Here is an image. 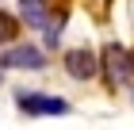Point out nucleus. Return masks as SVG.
<instances>
[{"instance_id":"obj_3","label":"nucleus","mask_w":134,"mask_h":130,"mask_svg":"<svg viewBox=\"0 0 134 130\" xmlns=\"http://www.w3.org/2000/svg\"><path fill=\"white\" fill-rule=\"evenodd\" d=\"M65 69H69L73 80H92L96 73H100V58H96L88 46H77V50L65 54Z\"/></svg>"},{"instance_id":"obj_4","label":"nucleus","mask_w":134,"mask_h":130,"mask_svg":"<svg viewBox=\"0 0 134 130\" xmlns=\"http://www.w3.org/2000/svg\"><path fill=\"white\" fill-rule=\"evenodd\" d=\"M0 65L4 69H42L46 65V58H42V50L38 46H12V50H4L0 54Z\"/></svg>"},{"instance_id":"obj_6","label":"nucleus","mask_w":134,"mask_h":130,"mask_svg":"<svg viewBox=\"0 0 134 130\" xmlns=\"http://www.w3.org/2000/svg\"><path fill=\"white\" fill-rule=\"evenodd\" d=\"M15 38H19V19L0 12V42H15Z\"/></svg>"},{"instance_id":"obj_5","label":"nucleus","mask_w":134,"mask_h":130,"mask_svg":"<svg viewBox=\"0 0 134 130\" xmlns=\"http://www.w3.org/2000/svg\"><path fill=\"white\" fill-rule=\"evenodd\" d=\"M19 19L27 27H46L50 23V0H19Z\"/></svg>"},{"instance_id":"obj_1","label":"nucleus","mask_w":134,"mask_h":130,"mask_svg":"<svg viewBox=\"0 0 134 130\" xmlns=\"http://www.w3.org/2000/svg\"><path fill=\"white\" fill-rule=\"evenodd\" d=\"M100 69H103V77H107V84H111V88L126 84V80L134 77L130 50H126V46H119V42H107V46H103V54H100Z\"/></svg>"},{"instance_id":"obj_2","label":"nucleus","mask_w":134,"mask_h":130,"mask_svg":"<svg viewBox=\"0 0 134 130\" xmlns=\"http://www.w3.org/2000/svg\"><path fill=\"white\" fill-rule=\"evenodd\" d=\"M15 107L23 115H65L69 103L58 100V96H42V92H19L15 96Z\"/></svg>"},{"instance_id":"obj_7","label":"nucleus","mask_w":134,"mask_h":130,"mask_svg":"<svg viewBox=\"0 0 134 130\" xmlns=\"http://www.w3.org/2000/svg\"><path fill=\"white\" fill-rule=\"evenodd\" d=\"M130 65H134V50H130Z\"/></svg>"}]
</instances>
